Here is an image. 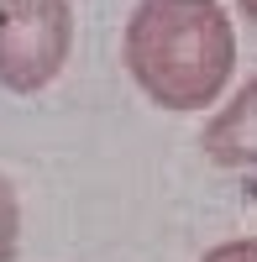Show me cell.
I'll list each match as a JSON object with an SVG mask.
<instances>
[{
  "label": "cell",
  "instance_id": "cell-1",
  "mask_svg": "<svg viewBox=\"0 0 257 262\" xmlns=\"http://www.w3.org/2000/svg\"><path fill=\"white\" fill-rule=\"evenodd\" d=\"M126 74L163 111H205L237 69V32L221 0H142L121 37Z\"/></svg>",
  "mask_w": 257,
  "mask_h": 262
},
{
  "label": "cell",
  "instance_id": "cell-2",
  "mask_svg": "<svg viewBox=\"0 0 257 262\" xmlns=\"http://www.w3.org/2000/svg\"><path fill=\"white\" fill-rule=\"evenodd\" d=\"M74 53L69 0H0V90L37 95Z\"/></svg>",
  "mask_w": 257,
  "mask_h": 262
},
{
  "label": "cell",
  "instance_id": "cell-3",
  "mask_svg": "<svg viewBox=\"0 0 257 262\" xmlns=\"http://www.w3.org/2000/svg\"><path fill=\"white\" fill-rule=\"evenodd\" d=\"M200 147H205V158L216 163V168L257 173V74L205 121Z\"/></svg>",
  "mask_w": 257,
  "mask_h": 262
},
{
  "label": "cell",
  "instance_id": "cell-4",
  "mask_svg": "<svg viewBox=\"0 0 257 262\" xmlns=\"http://www.w3.org/2000/svg\"><path fill=\"white\" fill-rule=\"evenodd\" d=\"M16 252H21V205L11 179L0 173V262H16Z\"/></svg>",
  "mask_w": 257,
  "mask_h": 262
},
{
  "label": "cell",
  "instance_id": "cell-5",
  "mask_svg": "<svg viewBox=\"0 0 257 262\" xmlns=\"http://www.w3.org/2000/svg\"><path fill=\"white\" fill-rule=\"evenodd\" d=\"M200 262H257V236H237V242H221V247H210Z\"/></svg>",
  "mask_w": 257,
  "mask_h": 262
},
{
  "label": "cell",
  "instance_id": "cell-6",
  "mask_svg": "<svg viewBox=\"0 0 257 262\" xmlns=\"http://www.w3.org/2000/svg\"><path fill=\"white\" fill-rule=\"evenodd\" d=\"M237 11H242L247 21H257V0H237Z\"/></svg>",
  "mask_w": 257,
  "mask_h": 262
}]
</instances>
